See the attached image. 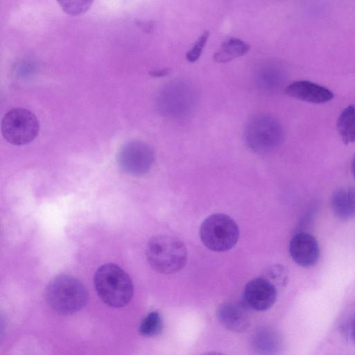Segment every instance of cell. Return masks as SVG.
<instances>
[{
	"instance_id": "11",
	"label": "cell",
	"mask_w": 355,
	"mask_h": 355,
	"mask_svg": "<svg viewBox=\"0 0 355 355\" xmlns=\"http://www.w3.org/2000/svg\"><path fill=\"white\" fill-rule=\"evenodd\" d=\"M249 309L243 302H224L218 306L216 315L219 322L226 329L241 333L245 331L250 324Z\"/></svg>"
},
{
	"instance_id": "21",
	"label": "cell",
	"mask_w": 355,
	"mask_h": 355,
	"mask_svg": "<svg viewBox=\"0 0 355 355\" xmlns=\"http://www.w3.org/2000/svg\"><path fill=\"white\" fill-rule=\"evenodd\" d=\"M269 281H270L278 289L279 287H282L286 282L287 275L284 269L280 266H275L272 268L268 272Z\"/></svg>"
},
{
	"instance_id": "16",
	"label": "cell",
	"mask_w": 355,
	"mask_h": 355,
	"mask_svg": "<svg viewBox=\"0 0 355 355\" xmlns=\"http://www.w3.org/2000/svg\"><path fill=\"white\" fill-rule=\"evenodd\" d=\"M163 327L162 318L157 311L149 313L139 326V334L146 337H153L159 334Z\"/></svg>"
},
{
	"instance_id": "23",
	"label": "cell",
	"mask_w": 355,
	"mask_h": 355,
	"mask_svg": "<svg viewBox=\"0 0 355 355\" xmlns=\"http://www.w3.org/2000/svg\"><path fill=\"white\" fill-rule=\"evenodd\" d=\"M349 336L355 344V320L350 325Z\"/></svg>"
},
{
	"instance_id": "24",
	"label": "cell",
	"mask_w": 355,
	"mask_h": 355,
	"mask_svg": "<svg viewBox=\"0 0 355 355\" xmlns=\"http://www.w3.org/2000/svg\"><path fill=\"white\" fill-rule=\"evenodd\" d=\"M139 26L145 30V31H149L150 28H153V24L151 23L146 22V23H140Z\"/></svg>"
},
{
	"instance_id": "10",
	"label": "cell",
	"mask_w": 355,
	"mask_h": 355,
	"mask_svg": "<svg viewBox=\"0 0 355 355\" xmlns=\"http://www.w3.org/2000/svg\"><path fill=\"white\" fill-rule=\"evenodd\" d=\"M289 253L300 266L310 268L315 265L320 257V247L315 238L308 233L295 234L289 244Z\"/></svg>"
},
{
	"instance_id": "13",
	"label": "cell",
	"mask_w": 355,
	"mask_h": 355,
	"mask_svg": "<svg viewBox=\"0 0 355 355\" xmlns=\"http://www.w3.org/2000/svg\"><path fill=\"white\" fill-rule=\"evenodd\" d=\"M331 208L334 216L343 221L355 218V188L343 187L334 193Z\"/></svg>"
},
{
	"instance_id": "3",
	"label": "cell",
	"mask_w": 355,
	"mask_h": 355,
	"mask_svg": "<svg viewBox=\"0 0 355 355\" xmlns=\"http://www.w3.org/2000/svg\"><path fill=\"white\" fill-rule=\"evenodd\" d=\"M187 249L178 238L167 234L152 236L146 247V257L151 267L162 274H173L187 264Z\"/></svg>"
},
{
	"instance_id": "2",
	"label": "cell",
	"mask_w": 355,
	"mask_h": 355,
	"mask_svg": "<svg viewBox=\"0 0 355 355\" xmlns=\"http://www.w3.org/2000/svg\"><path fill=\"white\" fill-rule=\"evenodd\" d=\"M48 305L56 313L70 315L81 310L87 302L84 284L74 277L60 275L47 285L44 292Z\"/></svg>"
},
{
	"instance_id": "14",
	"label": "cell",
	"mask_w": 355,
	"mask_h": 355,
	"mask_svg": "<svg viewBox=\"0 0 355 355\" xmlns=\"http://www.w3.org/2000/svg\"><path fill=\"white\" fill-rule=\"evenodd\" d=\"M250 46L240 39L231 37L225 40L214 54V60L218 62H227L245 55Z\"/></svg>"
},
{
	"instance_id": "4",
	"label": "cell",
	"mask_w": 355,
	"mask_h": 355,
	"mask_svg": "<svg viewBox=\"0 0 355 355\" xmlns=\"http://www.w3.org/2000/svg\"><path fill=\"white\" fill-rule=\"evenodd\" d=\"M283 135L279 121L270 115L261 114L253 116L247 123L244 140L251 150L264 153L277 148Z\"/></svg>"
},
{
	"instance_id": "17",
	"label": "cell",
	"mask_w": 355,
	"mask_h": 355,
	"mask_svg": "<svg viewBox=\"0 0 355 355\" xmlns=\"http://www.w3.org/2000/svg\"><path fill=\"white\" fill-rule=\"evenodd\" d=\"M258 78L262 88L267 91H274L282 84L283 75L279 69L268 67L261 71Z\"/></svg>"
},
{
	"instance_id": "5",
	"label": "cell",
	"mask_w": 355,
	"mask_h": 355,
	"mask_svg": "<svg viewBox=\"0 0 355 355\" xmlns=\"http://www.w3.org/2000/svg\"><path fill=\"white\" fill-rule=\"evenodd\" d=\"M202 243L210 250L225 252L237 243L239 230L236 222L229 216L214 214L206 218L200 228Z\"/></svg>"
},
{
	"instance_id": "22",
	"label": "cell",
	"mask_w": 355,
	"mask_h": 355,
	"mask_svg": "<svg viewBox=\"0 0 355 355\" xmlns=\"http://www.w3.org/2000/svg\"><path fill=\"white\" fill-rule=\"evenodd\" d=\"M170 70L169 69L164 68L161 69H155L150 71L149 73L150 76L154 77H162L168 74Z\"/></svg>"
},
{
	"instance_id": "20",
	"label": "cell",
	"mask_w": 355,
	"mask_h": 355,
	"mask_svg": "<svg viewBox=\"0 0 355 355\" xmlns=\"http://www.w3.org/2000/svg\"><path fill=\"white\" fill-rule=\"evenodd\" d=\"M209 35V31H205L196 41L193 47L187 53L186 58L189 62H195L198 60L207 42Z\"/></svg>"
},
{
	"instance_id": "15",
	"label": "cell",
	"mask_w": 355,
	"mask_h": 355,
	"mask_svg": "<svg viewBox=\"0 0 355 355\" xmlns=\"http://www.w3.org/2000/svg\"><path fill=\"white\" fill-rule=\"evenodd\" d=\"M337 128L343 141L346 144L355 142V107L349 105L339 115Z\"/></svg>"
},
{
	"instance_id": "19",
	"label": "cell",
	"mask_w": 355,
	"mask_h": 355,
	"mask_svg": "<svg viewBox=\"0 0 355 355\" xmlns=\"http://www.w3.org/2000/svg\"><path fill=\"white\" fill-rule=\"evenodd\" d=\"M94 0H57L62 10L71 16L86 12L91 8Z\"/></svg>"
},
{
	"instance_id": "1",
	"label": "cell",
	"mask_w": 355,
	"mask_h": 355,
	"mask_svg": "<svg viewBox=\"0 0 355 355\" xmlns=\"http://www.w3.org/2000/svg\"><path fill=\"white\" fill-rule=\"evenodd\" d=\"M94 284L101 300L112 307L125 306L133 295L131 279L121 268L114 263L100 266L95 272Z\"/></svg>"
},
{
	"instance_id": "8",
	"label": "cell",
	"mask_w": 355,
	"mask_h": 355,
	"mask_svg": "<svg viewBox=\"0 0 355 355\" xmlns=\"http://www.w3.org/2000/svg\"><path fill=\"white\" fill-rule=\"evenodd\" d=\"M159 98L160 109L165 114L180 116L190 110L194 97L187 85L174 83L163 89Z\"/></svg>"
},
{
	"instance_id": "12",
	"label": "cell",
	"mask_w": 355,
	"mask_h": 355,
	"mask_svg": "<svg viewBox=\"0 0 355 355\" xmlns=\"http://www.w3.org/2000/svg\"><path fill=\"white\" fill-rule=\"evenodd\" d=\"M285 92L296 99L315 104L330 101L333 92L328 88L309 80H298L288 85Z\"/></svg>"
},
{
	"instance_id": "6",
	"label": "cell",
	"mask_w": 355,
	"mask_h": 355,
	"mask_svg": "<svg viewBox=\"0 0 355 355\" xmlns=\"http://www.w3.org/2000/svg\"><path fill=\"white\" fill-rule=\"evenodd\" d=\"M1 133L10 144H27L38 135L40 123L36 116L24 108H15L6 113L1 121Z\"/></svg>"
},
{
	"instance_id": "7",
	"label": "cell",
	"mask_w": 355,
	"mask_h": 355,
	"mask_svg": "<svg viewBox=\"0 0 355 355\" xmlns=\"http://www.w3.org/2000/svg\"><path fill=\"white\" fill-rule=\"evenodd\" d=\"M116 160L122 171L130 175L140 176L151 168L155 155L152 148L146 143L131 141L121 147Z\"/></svg>"
},
{
	"instance_id": "25",
	"label": "cell",
	"mask_w": 355,
	"mask_h": 355,
	"mask_svg": "<svg viewBox=\"0 0 355 355\" xmlns=\"http://www.w3.org/2000/svg\"><path fill=\"white\" fill-rule=\"evenodd\" d=\"M351 168H352V174L355 178V156L354 157V158L352 159Z\"/></svg>"
},
{
	"instance_id": "18",
	"label": "cell",
	"mask_w": 355,
	"mask_h": 355,
	"mask_svg": "<svg viewBox=\"0 0 355 355\" xmlns=\"http://www.w3.org/2000/svg\"><path fill=\"white\" fill-rule=\"evenodd\" d=\"M279 340L277 334L273 331L263 330L256 334L254 338V345L257 349L263 352L277 349L279 347Z\"/></svg>"
},
{
	"instance_id": "9",
	"label": "cell",
	"mask_w": 355,
	"mask_h": 355,
	"mask_svg": "<svg viewBox=\"0 0 355 355\" xmlns=\"http://www.w3.org/2000/svg\"><path fill=\"white\" fill-rule=\"evenodd\" d=\"M277 288L268 279L255 278L247 283L243 296V302L250 309L266 311L275 302Z\"/></svg>"
}]
</instances>
